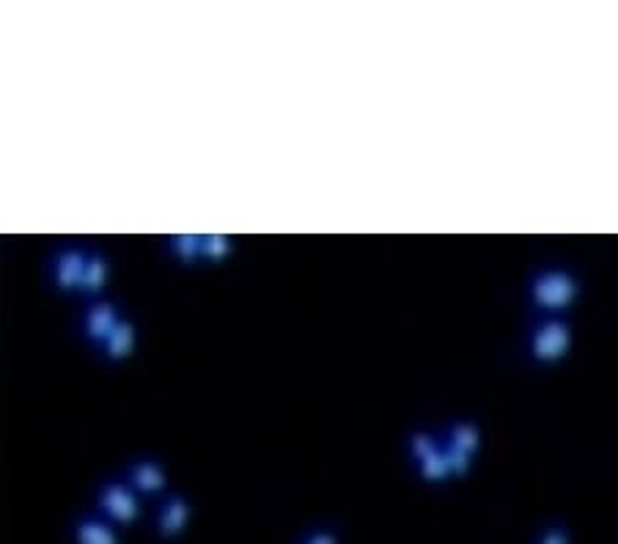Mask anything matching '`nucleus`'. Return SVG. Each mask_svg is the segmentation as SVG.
I'll return each instance as SVG.
<instances>
[{"label": "nucleus", "instance_id": "nucleus-1", "mask_svg": "<svg viewBox=\"0 0 618 544\" xmlns=\"http://www.w3.org/2000/svg\"><path fill=\"white\" fill-rule=\"evenodd\" d=\"M583 283L566 267H544L528 281V303L542 316H564L580 300Z\"/></svg>", "mask_w": 618, "mask_h": 544}, {"label": "nucleus", "instance_id": "nucleus-2", "mask_svg": "<svg viewBox=\"0 0 618 544\" xmlns=\"http://www.w3.org/2000/svg\"><path fill=\"white\" fill-rule=\"evenodd\" d=\"M575 330L566 316H539L528 333V358L539 366H558L569 358Z\"/></svg>", "mask_w": 618, "mask_h": 544}, {"label": "nucleus", "instance_id": "nucleus-3", "mask_svg": "<svg viewBox=\"0 0 618 544\" xmlns=\"http://www.w3.org/2000/svg\"><path fill=\"white\" fill-rule=\"evenodd\" d=\"M94 512L102 514L116 528H124L141 517V495L124 479L105 481L94 495Z\"/></svg>", "mask_w": 618, "mask_h": 544}, {"label": "nucleus", "instance_id": "nucleus-4", "mask_svg": "<svg viewBox=\"0 0 618 544\" xmlns=\"http://www.w3.org/2000/svg\"><path fill=\"white\" fill-rule=\"evenodd\" d=\"M190 520H193V506L182 492H165L163 501L154 509V528H157V536L165 542L185 534Z\"/></svg>", "mask_w": 618, "mask_h": 544}, {"label": "nucleus", "instance_id": "nucleus-5", "mask_svg": "<svg viewBox=\"0 0 618 544\" xmlns=\"http://www.w3.org/2000/svg\"><path fill=\"white\" fill-rule=\"evenodd\" d=\"M124 481L141 498H163L165 492H168V470L163 468L160 459L154 457L132 459L127 470H124Z\"/></svg>", "mask_w": 618, "mask_h": 544}, {"label": "nucleus", "instance_id": "nucleus-6", "mask_svg": "<svg viewBox=\"0 0 618 544\" xmlns=\"http://www.w3.org/2000/svg\"><path fill=\"white\" fill-rule=\"evenodd\" d=\"M86 253L88 248H77V245H64L53 253V259L47 264V275L61 292H80Z\"/></svg>", "mask_w": 618, "mask_h": 544}, {"label": "nucleus", "instance_id": "nucleus-7", "mask_svg": "<svg viewBox=\"0 0 618 544\" xmlns=\"http://www.w3.org/2000/svg\"><path fill=\"white\" fill-rule=\"evenodd\" d=\"M121 319L124 316H121L119 305L110 303V300H94V303L86 305V311L80 316V327H83V336H86L88 344L99 347Z\"/></svg>", "mask_w": 618, "mask_h": 544}, {"label": "nucleus", "instance_id": "nucleus-8", "mask_svg": "<svg viewBox=\"0 0 618 544\" xmlns=\"http://www.w3.org/2000/svg\"><path fill=\"white\" fill-rule=\"evenodd\" d=\"M72 544H121L119 528L108 523L102 514L86 512L72 523Z\"/></svg>", "mask_w": 618, "mask_h": 544}, {"label": "nucleus", "instance_id": "nucleus-9", "mask_svg": "<svg viewBox=\"0 0 618 544\" xmlns=\"http://www.w3.org/2000/svg\"><path fill=\"white\" fill-rule=\"evenodd\" d=\"M440 440H443L445 448L459 451V454H465L473 462H476L478 451H481V429L473 421H454V424H448L440 432Z\"/></svg>", "mask_w": 618, "mask_h": 544}, {"label": "nucleus", "instance_id": "nucleus-10", "mask_svg": "<svg viewBox=\"0 0 618 544\" xmlns=\"http://www.w3.org/2000/svg\"><path fill=\"white\" fill-rule=\"evenodd\" d=\"M97 349L108 360H124L127 355H132V349H135V325H132L130 319H121Z\"/></svg>", "mask_w": 618, "mask_h": 544}, {"label": "nucleus", "instance_id": "nucleus-11", "mask_svg": "<svg viewBox=\"0 0 618 544\" xmlns=\"http://www.w3.org/2000/svg\"><path fill=\"white\" fill-rule=\"evenodd\" d=\"M105 283H108V259H105V253L102 251H91L86 253V267H83V281H80V294H86V297H97L102 289H105Z\"/></svg>", "mask_w": 618, "mask_h": 544}, {"label": "nucleus", "instance_id": "nucleus-12", "mask_svg": "<svg viewBox=\"0 0 618 544\" xmlns=\"http://www.w3.org/2000/svg\"><path fill=\"white\" fill-rule=\"evenodd\" d=\"M415 470H418V479H421L423 484H448V481H454L451 479L448 459H445L443 454V446L437 448L432 457H426L423 462H418Z\"/></svg>", "mask_w": 618, "mask_h": 544}, {"label": "nucleus", "instance_id": "nucleus-13", "mask_svg": "<svg viewBox=\"0 0 618 544\" xmlns=\"http://www.w3.org/2000/svg\"><path fill=\"white\" fill-rule=\"evenodd\" d=\"M443 446V440L437 432H429V429H415L410 437H407V457L412 459V465H418L426 457H432L437 448Z\"/></svg>", "mask_w": 618, "mask_h": 544}, {"label": "nucleus", "instance_id": "nucleus-14", "mask_svg": "<svg viewBox=\"0 0 618 544\" xmlns=\"http://www.w3.org/2000/svg\"><path fill=\"white\" fill-rule=\"evenodd\" d=\"M171 253H174L182 264L201 262V237H196V234L174 237V240H171Z\"/></svg>", "mask_w": 618, "mask_h": 544}, {"label": "nucleus", "instance_id": "nucleus-15", "mask_svg": "<svg viewBox=\"0 0 618 544\" xmlns=\"http://www.w3.org/2000/svg\"><path fill=\"white\" fill-rule=\"evenodd\" d=\"M231 240L228 237H220V234H209V237H201V262L215 264L220 259H226L231 253Z\"/></svg>", "mask_w": 618, "mask_h": 544}, {"label": "nucleus", "instance_id": "nucleus-16", "mask_svg": "<svg viewBox=\"0 0 618 544\" xmlns=\"http://www.w3.org/2000/svg\"><path fill=\"white\" fill-rule=\"evenodd\" d=\"M533 544H572V531L564 523H550L536 534Z\"/></svg>", "mask_w": 618, "mask_h": 544}, {"label": "nucleus", "instance_id": "nucleus-17", "mask_svg": "<svg viewBox=\"0 0 618 544\" xmlns=\"http://www.w3.org/2000/svg\"><path fill=\"white\" fill-rule=\"evenodd\" d=\"M300 544H341V536H338L336 528H311L300 539Z\"/></svg>", "mask_w": 618, "mask_h": 544}]
</instances>
